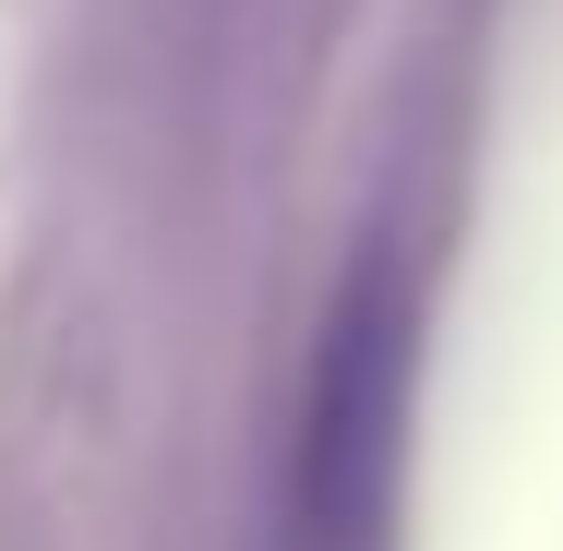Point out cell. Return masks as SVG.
Masks as SVG:
<instances>
[{"instance_id":"cell-1","label":"cell","mask_w":563,"mask_h":551,"mask_svg":"<svg viewBox=\"0 0 563 551\" xmlns=\"http://www.w3.org/2000/svg\"><path fill=\"white\" fill-rule=\"evenodd\" d=\"M396 432H408V300L384 264H360L300 384V467H288L300 551H372L396 504Z\"/></svg>"}]
</instances>
